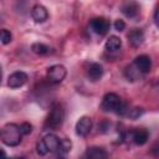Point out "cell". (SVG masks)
<instances>
[{"label": "cell", "mask_w": 159, "mask_h": 159, "mask_svg": "<svg viewBox=\"0 0 159 159\" xmlns=\"http://www.w3.org/2000/svg\"><path fill=\"white\" fill-rule=\"evenodd\" d=\"M101 108L104 112H111V113H116L119 116H125L129 107L128 104L116 93L109 92L106 93L102 98V103H101Z\"/></svg>", "instance_id": "cell-1"}, {"label": "cell", "mask_w": 159, "mask_h": 159, "mask_svg": "<svg viewBox=\"0 0 159 159\" xmlns=\"http://www.w3.org/2000/svg\"><path fill=\"white\" fill-rule=\"evenodd\" d=\"M1 142L7 147H17L21 143L22 133L20 125L16 123H7L1 128Z\"/></svg>", "instance_id": "cell-2"}, {"label": "cell", "mask_w": 159, "mask_h": 159, "mask_svg": "<svg viewBox=\"0 0 159 159\" xmlns=\"http://www.w3.org/2000/svg\"><path fill=\"white\" fill-rule=\"evenodd\" d=\"M149 133L145 128L129 129L122 133V140L125 143H134L137 145H143L148 142Z\"/></svg>", "instance_id": "cell-3"}, {"label": "cell", "mask_w": 159, "mask_h": 159, "mask_svg": "<svg viewBox=\"0 0 159 159\" xmlns=\"http://www.w3.org/2000/svg\"><path fill=\"white\" fill-rule=\"evenodd\" d=\"M65 119V109L62 108L61 104L56 103L52 106L48 116H47V119H46V123L45 125L48 127V128H57L62 124Z\"/></svg>", "instance_id": "cell-4"}, {"label": "cell", "mask_w": 159, "mask_h": 159, "mask_svg": "<svg viewBox=\"0 0 159 159\" xmlns=\"http://www.w3.org/2000/svg\"><path fill=\"white\" fill-rule=\"evenodd\" d=\"M66 75H67V70L62 65H52V66H50L47 68V73H46L47 80L50 82H52V83L62 82L65 80Z\"/></svg>", "instance_id": "cell-5"}, {"label": "cell", "mask_w": 159, "mask_h": 159, "mask_svg": "<svg viewBox=\"0 0 159 159\" xmlns=\"http://www.w3.org/2000/svg\"><path fill=\"white\" fill-rule=\"evenodd\" d=\"M109 27H111V22L104 17H94L89 21L91 31L99 36L106 35L109 31Z\"/></svg>", "instance_id": "cell-6"}, {"label": "cell", "mask_w": 159, "mask_h": 159, "mask_svg": "<svg viewBox=\"0 0 159 159\" xmlns=\"http://www.w3.org/2000/svg\"><path fill=\"white\" fill-rule=\"evenodd\" d=\"M29 80V76L24 71H15L7 77V87L9 88H20L22 87Z\"/></svg>", "instance_id": "cell-7"}, {"label": "cell", "mask_w": 159, "mask_h": 159, "mask_svg": "<svg viewBox=\"0 0 159 159\" xmlns=\"http://www.w3.org/2000/svg\"><path fill=\"white\" fill-rule=\"evenodd\" d=\"M75 129H76V134L78 137H86L92 129V119H91V117H88V116L81 117L77 120Z\"/></svg>", "instance_id": "cell-8"}, {"label": "cell", "mask_w": 159, "mask_h": 159, "mask_svg": "<svg viewBox=\"0 0 159 159\" xmlns=\"http://www.w3.org/2000/svg\"><path fill=\"white\" fill-rule=\"evenodd\" d=\"M41 140H42V143H43V145L48 153H56L60 148V144H61V139L56 134H52V133L46 134Z\"/></svg>", "instance_id": "cell-9"}, {"label": "cell", "mask_w": 159, "mask_h": 159, "mask_svg": "<svg viewBox=\"0 0 159 159\" xmlns=\"http://www.w3.org/2000/svg\"><path fill=\"white\" fill-rule=\"evenodd\" d=\"M120 10H122L124 16H127L129 19H134V17L138 16V14L140 11V7H139L138 2H135L134 0H129V1H125L122 5Z\"/></svg>", "instance_id": "cell-10"}, {"label": "cell", "mask_w": 159, "mask_h": 159, "mask_svg": "<svg viewBox=\"0 0 159 159\" xmlns=\"http://www.w3.org/2000/svg\"><path fill=\"white\" fill-rule=\"evenodd\" d=\"M133 63L143 75L148 73L150 71V68H152V60H150V57L148 55H139V56H137L134 58Z\"/></svg>", "instance_id": "cell-11"}, {"label": "cell", "mask_w": 159, "mask_h": 159, "mask_svg": "<svg viewBox=\"0 0 159 159\" xmlns=\"http://www.w3.org/2000/svg\"><path fill=\"white\" fill-rule=\"evenodd\" d=\"M31 17L35 22L37 24H42L45 22L47 19H48V12H47V9L40 4L35 5L31 10Z\"/></svg>", "instance_id": "cell-12"}, {"label": "cell", "mask_w": 159, "mask_h": 159, "mask_svg": "<svg viewBox=\"0 0 159 159\" xmlns=\"http://www.w3.org/2000/svg\"><path fill=\"white\" fill-rule=\"evenodd\" d=\"M127 39H128V43L132 47H139L144 42V32L140 29H133L127 35Z\"/></svg>", "instance_id": "cell-13"}, {"label": "cell", "mask_w": 159, "mask_h": 159, "mask_svg": "<svg viewBox=\"0 0 159 159\" xmlns=\"http://www.w3.org/2000/svg\"><path fill=\"white\" fill-rule=\"evenodd\" d=\"M103 72H104V71H103L102 65H99V63H97V62H93V63H91V65L88 66L86 73H87L88 80H91L92 82H96V81H98V80L102 78Z\"/></svg>", "instance_id": "cell-14"}, {"label": "cell", "mask_w": 159, "mask_h": 159, "mask_svg": "<svg viewBox=\"0 0 159 159\" xmlns=\"http://www.w3.org/2000/svg\"><path fill=\"white\" fill-rule=\"evenodd\" d=\"M84 157L88 158V159H104V158L108 157V153L103 148L89 147V148H87V150L84 153Z\"/></svg>", "instance_id": "cell-15"}, {"label": "cell", "mask_w": 159, "mask_h": 159, "mask_svg": "<svg viewBox=\"0 0 159 159\" xmlns=\"http://www.w3.org/2000/svg\"><path fill=\"white\" fill-rule=\"evenodd\" d=\"M120 46H122V41H120V39H119L118 36H114V35L109 36V37L107 39L106 43H104V48H106L108 52L118 51V50L120 48Z\"/></svg>", "instance_id": "cell-16"}, {"label": "cell", "mask_w": 159, "mask_h": 159, "mask_svg": "<svg viewBox=\"0 0 159 159\" xmlns=\"http://www.w3.org/2000/svg\"><path fill=\"white\" fill-rule=\"evenodd\" d=\"M124 76H125V78L128 81H138V80H140V77L143 76V73L134 66V63H132V65H129V66L125 67Z\"/></svg>", "instance_id": "cell-17"}, {"label": "cell", "mask_w": 159, "mask_h": 159, "mask_svg": "<svg viewBox=\"0 0 159 159\" xmlns=\"http://www.w3.org/2000/svg\"><path fill=\"white\" fill-rule=\"evenodd\" d=\"M31 51L39 56H45L50 53V47L42 42H35L31 45Z\"/></svg>", "instance_id": "cell-18"}, {"label": "cell", "mask_w": 159, "mask_h": 159, "mask_svg": "<svg viewBox=\"0 0 159 159\" xmlns=\"http://www.w3.org/2000/svg\"><path fill=\"white\" fill-rule=\"evenodd\" d=\"M71 148H72L71 140L67 139V138H63V139H61V144H60L58 150L56 152V155H57V157H65L67 153H70Z\"/></svg>", "instance_id": "cell-19"}, {"label": "cell", "mask_w": 159, "mask_h": 159, "mask_svg": "<svg viewBox=\"0 0 159 159\" xmlns=\"http://www.w3.org/2000/svg\"><path fill=\"white\" fill-rule=\"evenodd\" d=\"M143 113H144V109H143V108H140V107H134V108H129V109H128L125 117H128L129 119H133V120H134V119H138Z\"/></svg>", "instance_id": "cell-20"}, {"label": "cell", "mask_w": 159, "mask_h": 159, "mask_svg": "<svg viewBox=\"0 0 159 159\" xmlns=\"http://www.w3.org/2000/svg\"><path fill=\"white\" fill-rule=\"evenodd\" d=\"M0 39H1V43H2V45H7V43H10L11 40H12V35H11V32H10L9 30L2 29V30H1Z\"/></svg>", "instance_id": "cell-21"}, {"label": "cell", "mask_w": 159, "mask_h": 159, "mask_svg": "<svg viewBox=\"0 0 159 159\" xmlns=\"http://www.w3.org/2000/svg\"><path fill=\"white\" fill-rule=\"evenodd\" d=\"M20 129H21L22 135H27V134H30L32 132V125L30 123H27V122H24V123L20 124Z\"/></svg>", "instance_id": "cell-22"}, {"label": "cell", "mask_w": 159, "mask_h": 159, "mask_svg": "<svg viewBox=\"0 0 159 159\" xmlns=\"http://www.w3.org/2000/svg\"><path fill=\"white\" fill-rule=\"evenodd\" d=\"M36 152H37V154H39V155H41V157H43V155L48 154V152H47V149L45 148V145H43L42 140L37 142V144H36Z\"/></svg>", "instance_id": "cell-23"}, {"label": "cell", "mask_w": 159, "mask_h": 159, "mask_svg": "<svg viewBox=\"0 0 159 159\" xmlns=\"http://www.w3.org/2000/svg\"><path fill=\"white\" fill-rule=\"evenodd\" d=\"M113 26H114V30H116V31H123V30L125 29V22L119 19V20H116V21H114Z\"/></svg>", "instance_id": "cell-24"}, {"label": "cell", "mask_w": 159, "mask_h": 159, "mask_svg": "<svg viewBox=\"0 0 159 159\" xmlns=\"http://www.w3.org/2000/svg\"><path fill=\"white\" fill-rule=\"evenodd\" d=\"M109 127H111V123L107 122V120H103V122L98 125V129H99L101 132H103V133H107L108 129H109Z\"/></svg>", "instance_id": "cell-25"}, {"label": "cell", "mask_w": 159, "mask_h": 159, "mask_svg": "<svg viewBox=\"0 0 159 159\" xmlns=\"http://www.w3.org/2000/svg\"><path fill=\"white\" fill-rule=\"evenodd\" d=\"M153 20H154V24L157 26H159V5L155 7V11H154V15H153Z\"/></svg>", "instance_id": "cell-26"}, {"label": "cell", "mask_w": 159, "mask_h": 159, "mask_svg": "<svg viewBox=\"0 0 159 159\" xmlns=\"http://www.w3.org/2000/svg\"><path fill=\"white\" fill-rule=\"evenodd\" d=\"M152 152H153V154H155V155H159V143H157V144H154V145H153V148H152Z\"/></svg>", "instance_id": "cell-27"}]
</instances>
